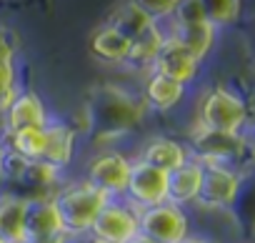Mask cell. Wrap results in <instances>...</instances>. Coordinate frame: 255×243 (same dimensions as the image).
Listing matches in <instances>:
<instances>
[{
	"mask_svg": "<svg viewBox=\"0 0 255 243\" xmlns=\"http://www.w3.org/2000/svg\"><path fill=\"white\" fill-rule=\"evenodd\" d=\"M108 201H110L108 196H103L100 191H95L93 186H88L85 181L63 186V188H58L53 193V203L58 208L63 231L73 241L88 238V233H90L98 213L105 208Z\"/></svg>",
	"mask_w": 255,
	"mask_h": 243,
	"instance_id": "6da1fadb",
	"label": "cell"
},
{
	"mask_svg": "<svg viewBox=\"0 0 255 243\" xmlns=\"http://www.w3.org/2000/svg\"><path fill=\"white\" fill-rule=\"evenodd\" d=\"M248 118L245 103L228 88H213L203 95L198 108V126L218 133H240Z\"/></svg>",
	"mask_w": 255,
	"mask_h": 243,
	"instance_id": "7a4b0ae2",
	"label": "cell"
},
{
	"mask_svg": "<svg viewBox=\"0 0 255 243\" xmlns=\"http://www.w3.org/2000/svg\"><path fill=\"white\" fill-rule=\"evenodd\" d=\"M90 110H93V126L105 133L128 131L140 118V105L125 90H118L113 85H103Z\"/></svg>",
	"mask_w": 255,
	"mask_h": 243,
	"instance_id": "3957f363",
	"label": "cell"
},
{
	"mask_svg": "<svg viewBox=\"0 0 255 243\" xmlns=\"http://www.w3.org/2000/svg\"><path fill=\"white\" fill-rule=\"evenodd\" d=\"M130 166H133V158H128L125 153L115 148H108L88 161L83 181L108 198H123L128 176H130Z\"/></svg>",
	"mask_w": 255,
	"mask_h": 243,
	"instance_id": "277c9868",
	"label": "cell"
},
{
	"mask_svg": "<svg viewBox=\"0 0 255 243\" xmlns=\"http://www.w3.org/2000/svg\"><path fill=\"white\" fill-rule=\"evenodd\" d=\"M138 233L153 243H183L190 236V221L183 208L160 203L155 208L138 211Z\"/></svg>",
	"mask_w": 255,
	"mask_h": 243,
	"instance_id": "5b68a950",
	"label": "cell"
},
{
	"mask_svg": "<svg viewBox=\"0 0 255 243\" xmlns=\"http://www.w3.org/2000/svg\"><path fill=\"white\" fill-rule=\"evenodd\" d=\"M138 236V211L123 198H110L98 213L88 238L93 243H130Z\"/></svg>",
	"mask_w": 255,
	"mask_h": 243,
	"instance_id": "8992f818",
	"label": "cell"
},
{
	"mask_svg": "<svg viewBox=\"0 0 255 243\" xmlns=\"http://www.w3.org/2000/svg\"><path fill=\"white\" fill-rule=\"evenodd\" d=\"M165 191H168V173L133 158L123 201L135 211H145V208H155L165 203Z\"/></svg>",
	"mask_w": 255,
	"mask_h": 243,
	"instance_id": "52a82bcc",
	"label": "cell"
},
{
	"mask_svg": "<svg viewBox=\"0 0 255 243\" xmlns=\"http://www.w3.org/2000/svg\"><path fill=\"white\" fill-rule=\"evenodd\" d=\"M240 191V178L235 171H230L228 166H218V163H203V178H200V191L195 198V206L200 208H228L235 203Z\"/></svg>",
	"mask_w": 255,
	"mask_h": 243,
	"instance_id": "ba28073f",
	"label": "cell"
},
{
	"mask_svg": "<svg viewBox=\"0 0 255 243\" xmlns=\"http://www.w3.org/2000/svg\"><path fill=\"white\" fill-rule=\"evenodd\" d=\"M245 148V138L240 133H218L208 128H195L190 136V153L198 163H218L225 166L228 161L238 158Z\"/></svg>",
	"mask_w": 255,
	"mask_h": 243,
	"instance_id": "9c48e42d",
	"label": "cell"
},
{
	"mask_svg": "<svg viewBox=\"0 0 255 243\" xmlns=\"http://www.w3.org/2000/svg\"><path fill=\"white\" fill-rule=\"evenodd\" d=\"M3 120V131L0 136H13L18 131H28V128H45L50 123V115L45 108V100L35 93V90H20L13 100V105L8 108V113L0 118Z\"/></svg>",
	"mask_w": 255,
	"mask_h": 243,
	"instance_id": "30bf717a",
	"label": "cell"
},
{
	"mask_svg": "<svg viewBox=\"0 0 255 243\" xmlns=\"http://www.w3.org/2000/svg\"><path fill=\"white\" fill-rule=\"evenodd\" d=\"M198 70H200V63L185 48H180L170 35L165 38V43H163V48H160V53H158L153 68H150V73L170 78V80H175L185 88L198 78Z\"/></svg>",
	"mask_w": 255,
	"mask_h": 243,
	"instance_id": "8fae6325",
	"label": "cell"
},
{
	"mask_svg": "<svg viewBox=\"0 0 255 243\" xmlns=\"http://www.w3.org/2000/svg\"><path fill=\"white\" fill-rule=\"evenodd\" d=\"M135 158L140 163L150 166V168H158L163 173H173V171H178L180 166H185L190 161V151H188V146H183L175 138L155 136V138H148L140 146Z\"/></svg>",
	"mask_w": 255,
	"mask_h": 243,
	"instance_id": "7c38bea8",
	"label": "cell"
},
{
	"mask_svg": "<svg viewBox=\"0 0 255 243\" xmlns=\"http://www.w3.org/2000/svg\"><path fill=\"white\" fill-rule=\"evenodd\" d=\"M75 141H78V128H73L65 120H53L45 126V156L43 161L55 166V168H68L75 156Z\"/></svg>",
	"mask_w": 255,
	"mask_h": 243,
	"instance_id": "4fadbf2b",
	"label": "cell"
},
{
	"mask_svg": "<svg viewBox=\"0 0 255 243\" xmlns=\"http://www.w3.org/2000/svg\"><path fill=\"white\" fill-rule=\"evenodd\" d=\"M183 95H185V85H180L170 78H163L158 73H148L143 80V88H140V103L155 113H168V110L178 108Z\"/></svg>",
	"mask_w": 255,
	"mask_h": 243,
	"instance_id": "5bb4252c",
	"label": "cell"
},
{
	"mask_svg": "<svg viewBox=\"0 0 255 243\" xmlns=\"http://www.w3.org/2000/svg\"><path fill=\"white\" fill-rule=\"evenodd\" d=\"M65 233L58 208L53 203V196H35L28 198V211H25V238H45V236H58Z\"/></svg>",
	"mask_w": 255,
	"mask_h": 243,
	"instance_id": "9a60e30c",
	"label": "cell"
},
{
	"mask_svg": "<svg viewBox=\"0 0 255 243\" xmlns=\"http://www.w3.org/2000/svg\"><path fill=\"white\" fill-rule=\"evenodd\" d=\"M200 178H203V163L198 161H188L185 166H180L178 171L168 173V191H165V203L170 206H188L195 203L198 191H200Z\"/></svg>",
	"mask_w": 255,
	"mask_h": 243,
	"instance_id": "2e32d148",
	"label": "cell"
},
{
	"mask_svg": "<svg viewBox=\"0 0 255 243\" xmlns=\"http://www.w3.org/2000/svg\"><path fill=\"white\" fill-rule=\"evenodd\" d=\"M90 55L98 63L105 65H125L128 50H130V40H128L120 30H115L113 25H100L93 35H90Z\"/></svg>",
	"mask_w": 255,
	"mask_h": 243,
	"instance_id": "e0dca14e",
	"label": "cell"
},
{
	"mask_svg": "<svg viewBox=\"0 0 255 243\" xmlns=\"http://www.w3.org/2000/svg\"><path fill=\"white\" fill-rule=\"evenodd\" d=\"M168 33L163 30V25H150L143 35H138L135 40H130V50H128L125 58V68L130 70H148L153 68L163 43H165Z\"/></svg>",
	"mask_w": 255,
	"mask_h": 243,
	"instance_id": "ac0fdd59",
	"label": "cell"
},
{
	"mask_svg": "<svg viewBox=\"0 0 255 243\" xmlns=\"http://www.w3.org/2000/svg\"><path fill=\"white\" fill-rule=\"evenodd\" d=\"M168 35L180 45L185 48L198 63H203V58L210 53L213 43H215V28L203 20V23H195V25H173L168 30Z\"/></svg>",
	"mask_w": 255,
	"mask_h": 243,
	"instance_id": "d6986e66",
	"label": "cell"
},
{
	"mask_svg": "<svg viewBox=\"0 0 255 243\" xmlns=\"http://www.w3.org/2000/svg\"><path fill=\"white\" fill-rule=\"evenodd\" d=\"M25 211H28V198L18 196L0 198V238L5 243L25 241Z\"/></svg>",
	"mask_w": 255,
	"mask_h": 243,
	"instance_id": "ffe728a7",
	"label": "cell"
},
{
	"mask_svg": "<svg viewBox=\"0 0 255 243\" xmlns=\"http://www.w3.org/2000/svg\"><path fill=\"white\" fill-rule=\"evenodd\" d=\"M108 25H113L115 30H120L128 40H135V38L143 35L150 25H158V23H153V20L143 13V8L138 5V0H130V3H123V5H118V8L113 10Z\"/></svg>",
	"mask_w": 255,
	"mask_h": 243,
	"instance_id": "44dd1931",
	"label": "cell"
},
{
	"mask_svg": "<svg viewBox=\"0 0 255 243\" xmlns=\"http://www.w3.org/2000/svg\"><path fill=\"white\" fill-rule=\"evenodd\" d=\"M5 148L18 153L25 161H43L45 156V128H28V131H18L13 136L3 138Z\"/></svg>",
	"mask_w": 255,
	"mask_h": 243,
	"instance_id": "7402d4cb",
	"label": "cell"
},
{
	"mask_svg": "<svg viewBox=\"0 0 255 243\" xmlns=\"http://www.w3.org/2000/svg\"><path fill=\"white\" fill-rule=\"evenodd\" d=\"M240 3L238 0H210V3H205V18L208 23L218 30L223 25H230L238 20L240 15Z\"/></svg>",
	"mask_w": 255,
	"mask_h": 243,
	"instance_id": "603a6c76",
	"label": "cell"
},
{
	"mask_svg": "<svg viewBox=\"0 0 255 243\" xmlns=\"http://www.w3.org/2000/svg\"><path fill=\"white\" fill-rule=\"evenodd\" d=\"M25 181L38 186V188H55L58 181H60V168L45 163V161H33L28 166V173H25ZM58 191V188H55Z\"/></svg>",
	"mask_w": 255,
	"mask_h": 243,
	"instance_id": "cb8c5ba5",
	"label": "cell"
},
{
	"mask_svg": "<svg viewBox=\"0 0 255 243\" xmlns=\"http://www.w3.org/2000/svg\"><path fill=\"white\" fill-rule=\"evenodd\" d=\"M205 18V0H178V8L173 15V25H195Z\"/></svg>",
	"mask_w": 255,
	"mask_h": 243,
	"instance_id": "d4e9b609",
	"label": "cell"
},
{
	"mask_svg": "<svg viewBox=\"0 0 255 243\" xmlns=\"http://www.w3.org/2000/svg\"><path fill=\"white\" fill-rule=\"evenodd\" d=\"M28 166H30V161H25V158H20L18 153H13V151H8V148H5L3 158H0V178L13 181V183L25 181Z\"/></svg>",
	"mask_w": 255,
	"mask_h": 243,
	"instance_id": "484cf974",
	"label": "cell"
},
{
	"mask_svg": "<svg viewBox=\"0 0 255 243\" xmlns=\"http://www.w3.org/2000/svg\"><path fill=\"white\" fill-rule=\"evenodd\" d=\"M138 5L143 8V13L153 20V23H158V25H163L165 20H173V15H175V8H178V0H138Z\"/></svg>",
	"mask_w": 255,
	"mask_h": 243,
	"instance_id": "4316f807",
	"label": "cell"
},
{
	"mask_svg": "<svg viewBox=\"0 0 255 243\" xmlns=\"http://www.w3.org/2000/svg\"><path fill=\"white\" fill-rule=\"evenodd\" d=\"M18 45H20L18 35H15L10 28L0 25V63H10V60H15V55H18Z\"/></svg>",
	"mask_w": 255,
	"mask_h": 243,
	"instance_id": "83f0119b",
	"label": "cell"
},
{
	"mask_svg": "<svg viewBox=\"0 0 255 243\" xmlns=\"http://www.w3.org/2000/svg\"><path fill=\"white\" fill-rule=\"evenodd\" d=\"M8 88H18V68H15V60L0 63V90H8Z\"/></svg>",
	"mask_w": 255,
	"mask_h": 243,
	"instance_id": "f1b7e54d",
	"label": "cell"
},
{
	"mask_svg": "<svg viewBox=\"0 0 255 243\" xmlns=\"http://www.w3.org/2000/svg\"><path fill=\"white\" fill-rule=\"evenodd\" d=\"M20 93V88H8V90H0V118L8 113V108L13 105L15 95Z\"/></svg>",
	"mask_w": 255,
	"mask_h": 243,
	"instance_id": "f546056e",
	"label": "cell"
},
{
	"mask_svg": "<svg viewBox=\"0 0 255 243\" xmlns=\"http://www.w3.org/2000/svg\"><path fill=\"white\" fill-rule=\"evenodd\" d=\"M23 243H73V238L68 233H58V236H45V238H25Z\"/></svg>",
	"mask_w": 255,
	"mask_h": 243,
	"instance_id": "4dcf8cb0",
	"label": "cell"
},
{
	"mask_svg": "<svg viewBox=\"0 0 255 243\" xmlns=\"http://www.w3.org/2000/svg\"><path fill=\"white\" fill-rule=\"evenodd\" d=\"M183 243H218L215 238H208V236H188Z\"/></svg>",
	"mask_w": 255,
	"mask_h": 243,
	"instance_id": "1f68e13d",
	"label": "cell"
},
{
	"mask_svg": "<svg viewBox=\"0 0 255 243\" xmlns=\"http://www.w3.org/2000/svg\"><path fill=\"white\" fill-rule=\"evenodd\" d=\"M130 243H153V241H150V238H145V236H140V233H138V236H135V238H133V241H130Z\"/></svg>",
	"mask_w": 255,
	"mask_h": 243,
	"instance_id": "d6a6232c",
	"label": "cell"
},
{
	"mask_svg": "<svg viewBox=\"0 0 255 243\" xmlns=\"http://www.w3.org/2000/svg\"><path fill=\"white\" fill-rule=\"evenodd\" d=\"M3 153H5V143H3V136H0V158H3Z\"/></svg>",
	"mask_w": 255,
	"mask_h": 243,
	"instance_id": "836d02e7",
	"label": "cell"
},
{
	"mask_svg": "<svg viewBox=\"0 0 255 243\" xmlns=\"http://www.w3.org/2000/svg\"><path fill=\"white\" fill-rule=\"evenodd\" d=\"M0 243H5V241H3V238H0Z\"/></svg>",
	"mask_w": 255,
	"mask_h": 243,
	"instance_id": "e575fe53",
	"label": "cell"
}]
</instances>
